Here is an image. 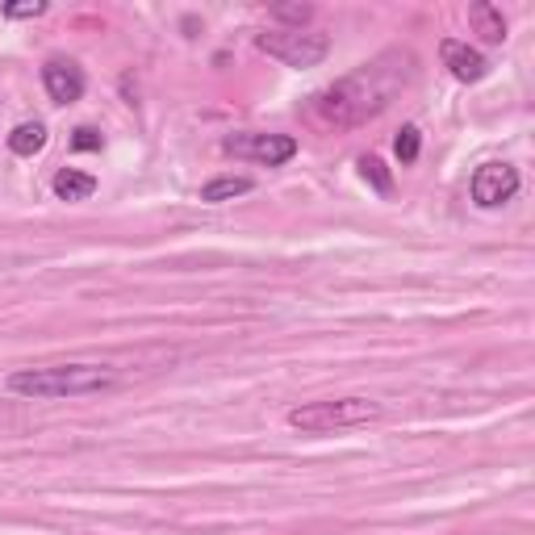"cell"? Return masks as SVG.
<instances>
[{
	"instance_id": "obj_11",
	"label": "cell",
	"mask_w": 535,
	"mask_h": 535,
	"mask_svg": "<svg viewBox=\"0 0 535 535\" xmlns=\"http://www.w3.org/2000/svg\"><path fill=\"white\" fill-rule=\"evenodd\" d=\"M255 193V180L251 176H214L209 184H201V201L205 205H222V201H235Z\"/></svg>"
},
{
	"instance_id": "obj_4",
	"label": "cell",
	"mask_w": 535,
	"mask_h": 535,
	"mask_svg": "<svg viewBox=\"0 0 535 535\" xmlns=\"http://www.w3.org/2000/svg\"><path fill=\"white\" fill-rule=\"evenodd\" d=\"M255 46H260L264 55L281 59L285 67H297L301 72V67H318L331 55V34H322V30H276V34H260Z\"/></svg>"
},
{
	"instance_id": "obj_5",
	"label": "cell",
	"mask_w": 535,
	"mask_h": 535,
	"mask_svg": "<svg viewBox=\"0 0 535 535\" xmlns=\"http://www.w3.org/2000/svg\"><path fill=\"white\" fill-rule=\"evenodd\" d=\"M222 151L235 159H255V164L281 168L301 151V143L293 134H230V138H222Z\"/></svg>"
},
{
	"instance_id": "obj_7",
	"label": "cell",
	"mask_w": 535,
	"mask_h": 535,
	"mask_svg": "<svg viewBox=\"0 0 535 535\" xmlns=\"http://www.w3.org/2000/svg\"><path fill=\"white\" fill-rule=\"evenodd\" d=\"M439 59H444V67L460 80V84H481L485 76H490V59H485L477 46L460 42V38H444L439 42Z\"/></svg>"
},
{
	"instance_id": "obj_10",
	"label": "cell",
	"mask_w": 535,
	"mask_h": 535,
	"mask_svg": "<svg viewBox=\"0 0 535 535\" xmlns=\"http://www.w3.org/2000/svg\"><path fill=\"white\" fill-rule=\"evenodd\" d=\"M51 189H55L59 201H88L92 193H97V176L76 172V168H59L55 180H51Z\"/></svg>"
},
{
	"instance_id": "obj_15",
	"label": "cell",
	"mask_w": 535,
	"mask_h": 535,
	"mask_svg": "<svg viewBox=\"0 0 535 535\" xmlns=\"http://www.w3.org/2000/svg\"><path fill=\"white\" fill-rule=\"evenodd\" d=\"M268 17L272 21H285V26H293V30H301L306 21H314V5H272Z\"/></svg>"
},
{
	"instance_id": "obj_14",
	"label": "cell",
	"mask_w": 535,
	"mask_h": 535,
	"mask_svg": "<svg viewBox=\"0 0 535 535\" xmlns=\"http://www.w3.org/2000/svg\"><path fill=\"white\" fill-rule=\"evenodd\" d=\"M398 159H402V168H410L414 159H418V151H423V130L418 126H402V134H398Z\"/></svg>"
},
{
	"instance_id": "obj_1",
	"label": "cell",
	"mask_w": 535,
	"mask_h": 535,
	"mask_svg": "<svg viewBox=\"0 0 535 535\" xmlns=\"http://www.w3.org/2000/svg\"><path fill=\"white\" fill-rule=\"evenodd\" d=\"M414 76V55L393 46V51L377 55L372 63H364L360 72L343 76L327 88H318L306 101V118L318 130H352L364 126L368 118L389 109V101L398 97V88H406Z\"/></svg>"
},
{
	"instance_id": "obj_9",
	"label": "cell",
	"mask_w": 535,
	"mask_h": 535,
	"mask_svg": "<svg viewBox=\"0 0 535 535\" xmlns=\"http://www.w3.org/2000/svg\"><path fill=\"white\" fill-rule=\"evenodd\" d=\"M469 21H473V30L481 34V42H506V17L498 5H490V0H477V5H469Z\"/></svg>"
},
{
	"instance_id": "obj_2",
	"label": "cell",
	"mask_w": 535,
	"mask_h": 535,
	"mask_svg": "<svg viewBox=\"0 0 535 535\" xmlns=\"http://www.w3.org/2000/svg\"><path fill=\"white\" fill-rule=\"evenodd\" d=\"M118 385V372L109 364H46V368H17L5 377L13 398L30 402H55V398H84Z\"/></svg>"
},
{
	"instance_id": "obj_12",
	"label": "cell",
	"mask_w": 535,
	"mask_h": 535,
	"mask_svg": "<svg viewBox=\"0 0 535 535\" xmlns=\"http://www.w3.org/2000/svg\"><path fill=\"white\" fill-rule=\"evenodd\" d=\"M46 143H51V134H46L42 122H21V126L9 130V151L21 155V159H34Z\"/></svg>"
},
{
	"instance_id": "obj_8",
	"label": "cell",
	"mask_w": 535,
	"mask_h": 535,
	"mask_svg": "<svg viewBox=\"0 0 535 535\" xmlns=\"http://www.w3.org/2000/svg\"><path fill=\"white\" fill-rule=\"evenodd\" d=\"M42 88H46V97H51L55 105H72V101H80L84 97V88H88V80H84V72L76 63H67V59H51L42 67Z\"/></svg>"
},
{
	"instance_id": "obj_16",
	"label": "cell",
	"mask_w": 535,
	"mask_h": 535,
	"mask_svg": "<svg viewBox=\"0 0 535 535\" xmlns=\"http://www.w3.org/2000/svg\"><path fill=\"white\" fill-rule=\"evenodd\" d=\"M72 147H76V151H101L105 138H101L97 126H76V130H72Z\"/></svg>"
},
{
	"instance_id": "obj_3",
	"label": "cell",
	"mask_w": 535,
	"mask_h": 535,
	"mask_svg": "<svg viewBox=\"0 0 535 535\" xmlns=\"http://www.w3.org/2000/svg\"><path fill=\"white\" fill-rule=\"evenodd\" d=\"M381 418V402L372 398H327V402H306L289 410V427L306 435H327L343 427H364Z\"/></svg>"
},
{
	"instance_id": "obj_17",
	"label": "cell",
	"mask_w": 535,
	"mask_h": 535,
	"mask_svg": "<svg viewBox=\"0 0 535 535\" xmlns=\"http://www.w3.org/2000/svg\"><path fill=\"white\" fill-rule=\"evenodd\" d=\"M42 13H46V0H17V5H5V17H9V21L42 17Z\"/></svg>"
},
{
	"instance_id": "obj_13",
	"label": "cell",
	"mask_w": 535,
	"mask_h": 535,
	"mask_svg": "<svg viewBox=\"0 0 535 535\" xmlns=\"http://www.w3.org/2000/svg\"><path fill=\"white\" fill-rule=\"evenodd\" d=\"M360 176H364V180H368L381 197H389V193H393V176H389V168L381 164L377 155H364V159H360Z\"/></svg>"
},
{
	"instance_id": "obj_6",
	"label": "cell",
	"mask_w": 535,
	"mask_h": 535,
	"mask_svg": "<svg viewBox=\"0 0 535 535\" xmlns=\"http://www.w3.org/2000/svg\"><path fill=\"white\" fill-rule=\"evenodd\" d=\"M519 189H523L519 168L515 164H498V159H494V164H481L473 172V180H469V197L481 209H502L506 201L519 197Z\"/></svg>"
}]
</instances>
